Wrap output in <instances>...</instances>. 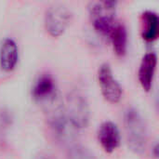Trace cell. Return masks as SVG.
<instances>
[{
  "label": "cell",
  "mask_w": 159,
  "mask_h": 159,
  "mask_svg": "<svg viewBox=\"0 0 159 159\" xmlns=\"http://www.w3.org/2000/svg\"><path fill=\"white\" fill-rule=\"evenodd\" d=\"M124 126L129 148L135 154L143 155L147 146V127L136 108L130 107L125 112Z\"/></svg>",
  "instance_id": "obj_1"
},
{
  "label": "cell",
  "mask_w": 159,
  "mask_h": 159,
  "mask_svg": "<svg viewBox=\"0 0 159 159\" xmlns=\"http://www.w3.org/2000/svg\"><path fill=\"white\" fill-rule=\"evenodd\" d=\"M116 1H93L89 4V14L95 31L108 37L118 22L116 19Z\"/></svg>",
  "instance_id": "obj_2"
},
{
  "label": "cell",
  "mask_w": 159,
  "mask_h": 159,
  "mask_svg": "<svg viewBox=\"0 0 159 159\" xmlns=\"http://www.w3.org/2000/svg\"><path fill=\"white\" fill-rule=\"evenodd\" d=\"M65 115L75 129L88 127L90 117V110L86 97L77 90H72L66 96Z\"/></svg>",
  "instance_id": "obj_3"
},
{
  "label": "cell",
  "mask_w": 159,
  "mask_h": 159,
  "mask_svg": "<svg viewBox=\"0 0 159 159\" xmlns=\"http://www.w3.org/2000/svg\"><path fill=\"white\" fill-rule=\"evenodd\" d=\"M73 19L71 10L63 5H53L45 13V28L53 37H59L64 34Z\"/></svg>",
  "instance_id": "obj_4"
},
{
  "label": "cell",
  "mask_w": 159,
  "mask_h": 159,
  "mask_svg": "<svg viewBox=\"0 0 159 159\" xmlns=\"http://www.w3.org/2000/svg\"><path fill=\"white\" fill-rule=\"evenodd\" d=\"M48 124L56 139L61 143H69L74 137L75 128L68 120L63 106L56 102L48 107Z\"/></svg>",
  "instance_id": "obj_5"
},
{
  "label": "cell",
  "mask_w": 159,
  "mask_h": 159,
  "mask_svg": "<svg viewBox=\"0 0 159 159\" xmlns=\"http://www.w3.org/2000/svg\"><path fill=\"white\" fill-rule=\"evenodd\" d=\"M32 97L47 107L58 102V88L51 75L42 74L38 76L32 88Z\"/></svg>",
  "instance_id": "obj_6"
},
{
  "label": "cell",
  "mask_w": 159,
  "mask_h": 159,
  "mask_svg": "<svg viewBox=\"0 0 159 159\" xmlns=\"http://www.w3.org/2000/svg\"><path fill=\"white\" fill-rule=\"evenodd\" d=\"M98 80L104 99L111 103L119 102L123 94L122 87L115 78L112 68L108 63H103L100 66Z\"/></svg>",
  "instance_id": "obj_7"
},
{
  "label": "cell",
  "mask_w": 159,
  "mask_h": 159,
  "mask_svg": "<svg viewBox=\"0 0 159 159\" xmlns=\"http://www.w3.org/2000/svg\"><path fill=\"white\" fill-rule=\"evenodd\" d=\"M98 140L106 153L115 152L121 143V135L117 126L112 121H104L99 128Z\"/></svg>",
  "instance_id": "obj_8"
},
{
  "label": "cell",
  "mask_w": 159,
  "mask_h": 159,
  "mask_svg": "<svg viewBox=\"0 0 159 159\" xmlns=\"http://www.w3.org/2000/svg\"><path fill=\"white\" fill-rule=\"evenodd\" d=\"M157 65V55L155 52L146 53L141 61L138 77L140 84L145 91H150L153 86V81Z\"/></svg>",
  "instance_id": "obj_9"
},
{
  "label": "cell",
  "mask_w": 159,
  "mask_h": 159,
  "mask_svg": "<svg viewBox=\"0 0 159 159\" xmlns=\"http://www.w3.org/2000/svg\"><path fill=\"white\" fill-rule=\"evenodd\" d=\"M19 61L17 43L10 37L5 38L0 46V67L5 72H11Z\"/></svg>",
  "instance_id": "obj_10"
},
{
  "label": "cell",
  "mask_w": 159,
  "mask_h": 159,
  "mask_svg": "<svg viewBox=\"0 0 159 159\" xmlns=\"http://www.w3.org/2000/svg\"><path fill=\"white\" fill-rule=\"evenodd\" d=\"M142 36L146 42H154L158 37V16L156 12L145 10L141 16Z\"/></svg>",
  "instance_id": "obj_11"
},
{
  "label": "cell",
  "mask_w": 159,
  "mask_h": 159,
  "mask_svg": "<svg viewBox=\"0 0 159 159\" xmlns=\"http://www.w3.org/2000/svg\"><path fill=\"white\" fill-rule=\"evenodd\" d=\"M114 50L118 56H124L128 48V32L123 23L117 22L109 36Z\"/></svg>",
  "instance_id": "obj_12"
},
{
  "label": "cell",
  "mask_w": 159,
  "mask_h": 159,
  "mask_svg": "<svg viewBox=\"0 0 159 159\" xmlns=\"http://www.w3.org/2000/svg\"><path fill=\"white\" fill-rule=\"evenodd\" d=\"M67 159H99L89 148L75 144L68 150Z\"/></svg>",
  "instance_id": "obj_13"
},
{
  "label": "cell",
  "mask_w": 159,
  "mask_h": 159,
  "mask_svg": "<svg viewBox=\"0 0 159 159\" xmlns=\"http://www.w3.org/2000/svg\"><path fill=\"white\" fill-rule=\"evenodd\" d=\"M34 159H52L49 156L46 155V154H40L39 156H37Z\"/></svg>",
  "instance_id": "obj_14"
},
{
  "label": "cell",
  "mask_w": 159,
  "mask_h": 159,
  "mask_svg": "<svg viewBox=\"0 0 159 159\" xmlns=\"http://www.w3.org/2000/svg\"><path fill=\"white\" fill-rule=\"evenodd\" d=\"M154 154H155V157L158 158V144L157 143L154 147Z\"/></svg>",
  "instance_id": "obj_15"
}]
</instances>
